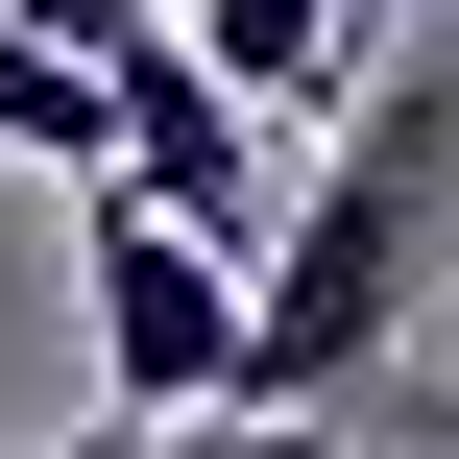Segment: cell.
Instances as JSON below:
<instances>
[{"label": "cell", "mask_w": 459, "mask_h": 459, "mask_svg": "<svg viewBox=\"0 0 459 459\" xmlns=\"http://www.w3.org/2000/svg\"><path fill=\"white\" fill-rule=\"evenodd\" d=\"M436 266H459V24L387 48V73L339 97V145L290 169V242H266V411L387 387V339L436 315Z\"/></svg>", "instance_id": "obj_1"}, {"label": "cell", "mask_w": 459, "mask_h": 459, "mask_svg": "<svg viewBox=\"0 0 459 459\" xmlns=\"http://www.w3.org/2000/svg\"><path fill=\"white\" fill-rule=\"evenodd\" d=\"M73 315L121 411H266V266L194 242L169 194H73Z\"/></svg>", "instance_id": "obj_2"}, {"label": "cell", "mask_w": 459, "mask_h": 459, "mask_svg": "<svg viewBox=\"0 0 459 459\" xmlns=\"http://www.w3.org/2000/svg\"><path fill=\"white\" fill-rule=\"evenodd\" d=\"M121 194H169L194 242H242V266H266V242H290V121L169 24V48H121Z\"/></svg>", "instance_id": "obj_3"}, {"label": "cell", "mask_w": 459, "mask_h": 459, "mask_svg": "<svg viewBox=\"0 0 459 459\" xmlns=\"http://www.w3.org/2000/svg\"><path fill=\"white\" fill-rule=\"evenodd\" d=\"M194 48H218L266 121H339V97L387 73V24H363V0H194Z\"/></svg>", "instance_id": "obj_4"}, {"label": "cell", "mask_w": 459, "mask_h": 459, "mask_svg": "<svg viewBox=\"0 0 459 459\" xmlns=\"http://www.w3.org/2000/svg\"><path fill=\"white\" fill-rule=\"evenodd\" d=\"M0 169L121 194V73H97V48H48V24H0Z\"/></svg>", "instance_id": "obj_5"}, {"label": "cell", "mask_w": 459, "mask_h": 459, "mask_svg": "<svg viewBox=\"0 0 459 459\" xmlns=\"http://www.w3.org/2000/svg\"><path fill=\"white\" fill-rule=\"evenodd\" d=\"M0 24H48V48H97V73H121V48H169L194 0H0Z\"/></svg>", "instance_id": "obj_6"}, {"label": "cell", "mask_w": 459, "mask_h": 459, "mask_svg": "<svg viewBox=\"0 0 459 459\" xmlns=\"http://www.w3.org/2000/svg\"><path fill=\"white\" fill-rule=\"evenodd\" d=\"M363 24H411V0H363Z\"/></svg>", "instance_id": "obj_7"}]
</instances>
